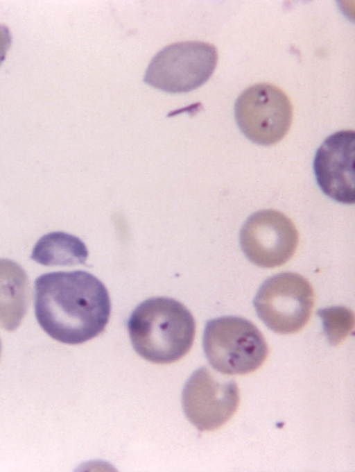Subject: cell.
<instances>
[{
    "label": "cell",
    "instance_id": "obj_1",
    "mask_svg": "<svg viewBox=\"0 0 355 472\" xmlns=\"http://www.w3.org/2000/svg\"><path fill=\"white\" fill-rule=\"evenodd\" d=\"M35 317L53 339L79 344L101 333L110 318L108 292L94 275L83 271L46 273L34 284Z\"/></svg>",
    "mask_w": 355,
    "mask_h": 472
},
{
    "label": "cell",
    "instance_id": "obj_2",
    "mask_svg": "<svg viewBox=\"0 0 355 472\" xmlns=\"http://www.w3.org/2000/svg\"><path fill=\"white\" fill-rule=\"evenodd\" d=\"M128 330L135 351L145 360L169 364L184 356L192 346L196 323L179 301L155 297L140 303L132 312Z\"/></svg>",
    "mask_w": 355,
    "mask_h": 472
},
{
    "label": "cell",
    "instance_id": "obj_3",
    "mask_svg": "<svg viewBox=\"0 0 355 472\" xmlns=\"http://www.w3.org/2000/svg\"><path fill=\"white\" fill-rule=\"evenodd\" d=\"M202 346L212 368L227 375L252 373L263 364L268 354L266 339L257 327L234 316L208 321Z\"/></svg>",
    "mask_w": 355,
    "mask_h": 472
},
{
    "label": "cell",
    "instance_id": "obj_4",
    "mask_svg": "<svg viewBox=\"0 0 355 472\" xmlns=\"http://www.w3.org/2000/svg\"><path fill=\"white\" fill-rule=\"evenodd\" d=\"M217 62V49L211 44L199 41L173 43L153 58L144 81L164 92H187L211 77Z\"/></svg>",
    "mask_w": 355,
    "mask_h": 472
},
{
    "label": "cell",
    "instance_id": "obj_5",
    "mask_svg": "<svg viewBox=\"0 0 355 472\" xmlns=\"http://www.w3.org/2000/svg\"><path fill=\"white\" fill-rule=\"evenodd\" d=\"M253 304L259 318L271 330L291 334L309 321L314 305V292L309 281L293 272H284L266 280L258 289Z\"/></svg>",
    "mask_w": 355,
    "mask_h": 472
},
{
    "label": "cell",
    "instance_id": "obj_6",
    "mask_svg": "<svg viewBox=\"0 0 355 472\" xmlns=\"http://www.w3.org/2000/svg\"><path fill=\"white\" fill-rule=\"evenodd\" d=\"M234 114L246 137L256 144L269 146L279 142L289 130L293 106L283 90L262 83L248 87L239 96Z\"/></svg>",
    "mask_w": 355,
    "mask_h": 472
},
{
    "label": "cell",
    "instance_id": "obj_7",
    "mask_svg": "<svg viewBox=\"0 0 355 472\" xmlns=\"http://www.w3.org/2000/svg\"><path fill=\"white\" fill-rule=\"evenodd\" d=\"M182 407L189 421L200 431H212L236 412L239 392L234 380L218 376L207 367L195 371L186 382Z\"/></svg>",
    "mask_w": 355,
    "mask_h": 472
},
{
    "label": "cell",
    "instance_id": "obj_8",
    "mask_svg": "<svg viewBox=\"0 0 355 472\" xmlns=\"http://www.w3.org/2000/svg\"><path fill=\"white\" fill-rule=\"evenodd\" d=\"M298 242V232L293 221L275 210L253 213L240 232L243 253L252 263L263 268L287 262L295 253Z\"/></svg>",
    "mask_w": 355,
    "mask_h": 472
},
{
    "label": "cell",
    "instance_id": "obj_9",
    "mask_svg": "<svg viewBox=\"0 0 355 472\" xmlns=\"http://www.w3.org/2000/svg\"><path fill=\"white\" fill-rule=\"evenodd\" d=\"M355 133L340 130L327 137L316 151L313 170L322 191L331 199L353 204Z\"/></svg>",
    "mask_w": 355,
    "mask_h": 472
},
{
    "label": "cell",
    "instance_id": "obj_10",
    "mask_svg": "<svg viewBox=\"0 0 355 472\" xmlns=\"http://www.w3.org/2000/svg\"><path fill=\"white\" fill-rule=\"evenodd\" d=\"M30 283L17 262L0 258V326L13 331L20 325L28 307Z\"/></svg>",
    "mask_w": 355,
    "mask_h": 472
},
{
    "label": "cell",
    "instance_id": "obj_11",
    "mask_svg": "<svg viewBox=\"0 0 355 472\" xmlns=\"http://www.w3.org/2000/svg\"><path fill=\"white\" fill-rule=\"evenodd\" d=\"M87 248L78 237L60 231L43 235L33 247L31 258L44 266L84 264Z\"/></svg>",
    "mask_w": 355,
    "mask_h": 472
},
{
    "label": "cell",
    "instance_id": "obj_12",
    "mask_svg": "<svg viewBox=\"0 0 355 472\" xmlns=\"http://www.w3.org/2000/svg\"><path fill=\"white\" fill-rule=\"evenodd\" d=\"M322 319L324 333L331 345L343 342L354 327V313L345 307H331L318 312Z\"/></svg>",
    "mask_w": 355,
    "mask_h": 472
},
{
    "label": "cell",
    "instance_id": "obj_13",
    "mask_svg": "<svg viewBox=\"0 0 355 472\" xmlns=\"http://www.w3.org/2000/svg\"><path fill=\"white\" fill-rule=\"evenodd\" d=\"M12 37L9 28L0 24V65L4 61L10 47Z\"/></svg>",
    "mask_w": 355,
    "mask_h": 472
},
{
    "label": "cell",
    "instance_id": "obj_14",
    "mask_svg": "<svg viewBox=\"0 0 355 472\" xmlns=\"http://www.w3.org/2000/svg\"><path fill=\"white\" fill-rule=\"evenodd\" d=\"M1 340H0V355H1Z\"/></svg>",
    "mask_w": 355,
    "mask_h": 472
}]
</instances>
